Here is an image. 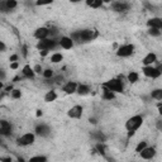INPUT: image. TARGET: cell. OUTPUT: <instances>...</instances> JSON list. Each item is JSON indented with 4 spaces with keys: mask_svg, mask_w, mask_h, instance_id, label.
<instances>
[{
    "mask_svg": "<svg viewBox=\"0 0 162 162\" xmlns=\"http://www.w3.org/2000/svg\"><path fill=\"white\" fill-rule=\"evenodd\" d=\"M17 60H18V56H17V55H13V56L10 57V61H11V62H14V61H17Z\"/></svg>",
    "mask_w": 162,
    "mask_h": 162,
    "instance_id": "cell-37",
    "label": "cell"
},
{
    "mask_svg": "<svg viewBox=\"0 0 162 162\" xmlns=\"http://www.w3.org/2000/svg\"><path fill=\"white\" fill-rule=\"evenodd\" d=\"M104 99H106V100H111L114 98V94H113V91H110L109 89H106V87H104Z\"/></svg>",
    "mask_w": 162,
    "mask_h": 162,
    "instance_id": "cell-23",
    "label": "cell"
},
{
    "mask_svg": "<svg viewBox=\"0 0 162 162\" xmlns=\"http://www.w3.org/2000/svg\"><path fill=\"white\" fill-rule=\"evenodd\" d=\"M104 87L109 89L110 91L113 92H122L123 91V84L120 80L118 79H113V80H109L104 84Z\"/></svg>",
    "mask_w": 162,
    "mask_h": 162,
    "instance_id": "cell-2",
    "label": "cell"
},
{
    "mask_svg": "<svg viewBox=\"0 0 162 162\" xmlns=\"http://www.w3.org/2000/svg\"><path fill=\"white\" fill-rule=\"evenodd\" d=\"M33 143H34V134L32 133L23 134L20 138H18V144L20 146H30Z\"/></svg>",
    "mask_w": 162,
    "mask_h": 162,
    "instance_id": "cell-6",
    "label": "cell"
},
{
    "mask_svg": "<svg viewBox=\"0 0 162 162\" xmlns=\"http://www.w3.org/2000/svg\"><path fill=\"white\" fill-rule=\"evenodd\" d=\"M5 49H6V46L1 41H0V52H4V51H5Z\"/></svg>",
    "mask_w": 162,
    "mask_h": 162,
    "instance_id": "cell-35",
    "label": "cell"
},
{
    "mask_svg": "<svg viewBox=\"0 0 162 162\" xmlns=\"http://www.w3.org/2000/svg\"><path fill=\"white\" fill-rule=\"evenodd\" d=\"M0 89H3V82H1V81H0Z\"/></svg>",
    "mask_w": 162,
    "mask_h": 162,
    "instance_id": "cell-44",
    "label": "cell"
},
{
    "mask_svg": "<svg viewBox=\"0 0 162 162\" xmlns=\"http://www.w3.org/2000/svg\"><path fill=\"white\" fill-rule=\"evenodd\" d=\"M152 98L156 99V100H161L162 99V90L160 89H156V90L152 91Z\"/></svg>",
    "mask_w": 162,
    "mask_h": 162,
    "instance_id": "cell-25",
    "label": "cell"
},
{
    "mask_svg": "<svg viewBox=\"0 0 162 162\" xmlns=\"http://www.w3.org/2000/svg\"><path fill=\"white\" fill-rule=\"evenodd\" d=\"M81 115H82V106H80V105H75L68 110V117L70 118L79 119L81 118Z\"/></svg>",
    "mask_w": 162,
    "mask_h": 162,
    "instance_id": "cell-7",
    "label": "cell"
},
{
    "mask_svg": "<svg viewBox=\"0 0 162 162\" xmlns=\"http://www.w3.org/2000/svg\"><path fill=\"white\" fill-rule=\"evenodd\" d=\"M143 74L147 76V77L156 79V77H158V76L161 75V70H160V68L153 67L152 65H148V66L143 67Z\"/></svg>",
    "mask_w": 162,
    "mask_h": 162,
    "instance_id": "cell-4",
    "label": "cell"
},
{
    "mask_svg": "<svg viewBox=\"0 0 162 162\" xmlns=\"http://www.w3.org/2000/svg\"><path fill=\"white\" fill-rule=\"evenodd\" d=\"M34 37H36L37 39H44V38L48 37V29L44 28V27H41V28L36 29V32H34Z\"/></svg>",
    "mask_w": 162,
    "mask_h": 162,
    "instance_id": "cell-11",
    "label": "cell"
},
{
    "mask_svg": "<svg viewBox=\"0 0 162 162\" xmlns=\"http://www.w3.org/2000/svg\"><path fill=\"white\" fill-rule=\"evenodd\" d=\"M23 75L25 76V77H29V79H32V77H34V71H33V68H30V66H24L23 67Z\"/></svg>",
    "mask_w": 162,
    "mask_h": 162,
    "instance_id": "cell-19",
    "label": "cell"
},
{
    "mask_svg": "<svg viewBox=\"0 0 162 162\" xmlns=\"http://www.w3.org/2000/svg\"><path fill=\"white\" fill-rule=\"evenodd\" d=\"M134 51V46L133 44H125L119 47V49L117 51V55L119 57H129Z\"/></svg>",
    "mask_w": 162,
    "mask_h": 162,
    "instance_id": "cell-5",
    "label": "cell"
},
{
    "mask_svg": "<svg viewBox=\"0 0 162 162\" xmlns=\"http://www.w3.org/2000/svg\"><path fill=\"white\" fill-rule=\"evenodd\" d=\"M33 71H34V74H42V72H43V70H42V67H41V65H36V66L33 67Z\"/></svg>",
    "mask_w": 162,
    "mask_h": 162,
    "instance_id": "cell-32",
    "label": "cell"
},
{
    "mask_svg": "<svg viewBox=\"0 0 162 162\" xmlns=\"http://www.w3.org/2000/svg\"><path fill=\"white\" fill-rule=\"evenodd\" d=\"M76 89H77V84L74 81H70L63 86V91L66 94H74V92H76Z\"/></svg>",
    "mask_w": 162,
    "mask_h": 162,
    "instance_id": "cell-13",
    "label": "cell"
},
{
    "mask_svg": "<svg viewBox=\"0 0 162 162\" xmlns=\"http://www.w3.org/2000/svg\"><path fill=\"white\" fill-rule=\"evenodd\" d=\"M146 147H147V142H139V143H138V146L136 147V152L139 153L142 149L146 148Z\"/></svg>",
    "mask_w": 162,
    "mask_h": 162,
    "instance_id": "cell-28",
    "label": "cell"
},
{
    "mask_svg": "<svg viewBox=\"0 0 162 162\" xmlns=\"http://www.w3.org/2000/svg\"><path fill=\"white\" fill-rule=\"evenodd\" d=\"M142 123H143V118L141 117V115H134V117L129 118L128 120L125 123V128L128 129V136H133L134 133H136V130L139 128L142 125Z\"/></svg>",
    "mask_w": 162,
    "mask_h": 162,
    "instance_id": "cell-1",
    "label": "cell"
},
{
    "mask_svg": "<svg viewBox=\"0 0 162 162\" xmlns=\"http://www.w3.org/2000/svg\"><path fill=\"white\" fill-rule=\"evenodd\" d=\"M47 55H48L47 49H43V51H41V56H47Z\"/></svg>",
    "mask_w": 162,
    "mask_h": 162,
    "instance_id": "cell-39",
    "label": "cell"
},
{
    "mask_svg": "<svg viewBox=\"0 0 162 162\" xmlns=\"http://www.w3.org/2000/svg\"><path fill=\"white\" fill-rule=\"evenodd\" d=\"M60 46L65 49H71L72 46H74V41L70 37H62L60 39Z\"/></svg>",
    "mask_w": 162,
    "mask_h": 162,
    "instance_id": "cell-10",
    "label": "cell"
},
{
    "mask_svg": "<svg viewBox=\"0 0 162 162\" xmlns=\"http://www.w3.org/2000/svg\"><path fill=\"white\" fill-rule=\"evenodd\" d=\"M156 61H157V56L155 55V53H148V55L143 58V61H142V62H143V63L146 65V66H148V65L155 63Z\"/></svg>",
    "mask_w": 162,
    "mask_h": 162,
    "instance_id": "cell-15",
    "label": "cell"
},
{
    "mask_svg": "<svg viewBox=\"0 0 162 162\" xmlns=\"http://www.w3.org/2000/svg\"><path fill=\"white\" fill-rule=\"evenodd\" d=\"M147 24L149 28H157V29H161L162 27V20L160 18H152L149 19V20L147 22Z\"/></svg>",
    "mask_w": 162,
    "mask_h": 162,
    "instance_id": "cell-14",
    "label": "cell"
},
{
    "mask_svg": "<svg viewBox=\"0 0 162 162\" xmlns=\"http://www.w3.org/2000/svg\"><path fill=\"white\" fill-rule=\"evenodd\" d=\"M139 155L142 158H144V160H151L152 157L156 155V149L152 147H146L139 152Z\"/></svg>",
    "mask_w": 162,
    "mask_h": 162,
    "instance_id": "cell-8",
    "label": "cell"
},
{
    "mask_svg": "<svg viewBox=\"0 0 162 162\" xmlns=\"http://www.w3.org/2000/svg\"><path fill=\"white\" fill-rule=\"evenodd\" d=\"M10 68H13V70H15V68H18V62H11L10 63Z\"/></svg>",
    "mask_w": 162,
    "mask_h": 162,
    "instance_id": "cell-36",
    "label": "cell"
},
{
    "mask_svg": "<svg viewBox=\"0 0 162 162\" xmlns=\"http://www.w3.org/2000/svg\"><path fill=\"white\" fill-rule=\"evenodd\" d=\"M53 0H37L36 4L37 5H48V4H52Z\"/></svg>",
    "mask_w": 162,
    "mask_h": 162,
    "instance_id": "cell-30",
    "label": "cell"
},
{
    "mask_svg": "<svg viewBox=\"0 0 162 162\" xmlns=\"http://www.w3.org/2000/svg\"><path fill=\"white\" fill-rule=\"evenodd\" d=\"M42 74H43V76L46 79H49V77H52V76H53V71L51 70V68H47V70H44Z\"/></svg>",
    "mask_w": 162,
    "mask_h": 162,
    "instance_id": "cell-29",
    "label": "cell"
},
{
    "mask_svg": "<svg viewBox=\"0 0 162 162\" xmlns=\"http://www.w3.org/2000/svg\"><path fill=\"white\" fill-rule=\"evenodd\" d=\"M4 77H5V74H4V71H3V70H0V81H1Z\"/></svg>",
    "mask_w": 162,
    "mask_h": 162,
    "instance_id": "cell-38",
    "label": "cell"
},
{
    "mask_svg": "<svg viewBox=\"0 0 162 162\" xmlns=\"http://www.w3.org/2000/svg\"><path fill=\"white\" fill-rule=\"evenodd\" d=\"M71 3H77V1H80V0H70Z\"/></svg>",
    "mask_w": 162,
    "mask_h": 162,
    "instance_id": "cell-42",
    "label": "cell"
},
{
    "mask_svg": "<svg viewBox=\"0 0 162 162\" xmlns=\"http://www.w3.org/2000/svg\"><path fill=\"white\" fill-rule=\"evenodd\" d=\"M96 148H98V151H99L100 153H104V151H105V147H104L103 144H100V143L96 146Z\"/></svg>",
    "mask_w": 162,
    "mask_h": 162,
    "instance_id": "cell-34",
    "label": "cell"
},
{
    "mask_svg": "<svg viewBox=\"0 0 162 162\" xmlns=\"http://www.w3.org/2000/svg\"><path fill=\"white\" fill-rule=\"evenodd\" d=\"M113 9L115 11H125L127 9H128V5L124 3H115L113 5Z\"/></svg>",
    "mask_w": 162,
    "mask_h": 162,
    "instance_id": "cell-20",
    "label": "cell"
},
{
    "mask_svg": "<svg viewBox=\"0 0 162 162\" xmlns=\"http://www.w3.org/2000/svg\"><path fill=\"white\" fill-rule=\"evenodd\" d=\"M6 8L9 10H11V9H14L15 6H17V0H6Z\"/></svg>",
    "mask_w": 162,
    "mask_h": 162,
    "instance_id": "cell-26",
    "label": "cell"
},
{
    "mask_svg": "<svg viewBox=\"0 0 162 162\" xmlns=\"http://www.w3.org/2000/svg\"><path fill=\"white\" fill-rule=\"evenodd\" d=\"M10 133H11L10 123H8L6 120H0V134H3V136H9Z\"/></svg>",
    "mask_w": 162,
    "mask_h": 162,
    "instance_id": "cell-9",
    "label": "cell"
},
{
    "mask_svg": "<svg viewBox=\"0 0 162 162\" xmlns=\"http://www.w3.org/2000/svg\"><path fill=\"white\" fill-rule=\"evenodd\" d=\"M148 34H149V36H152V37H158L161 34V32H160V29H157V28H149Z\"/></svg>",
    "mask_w": 162,
    "mask_h": 162,
    "instance_id": "cell-27",
    "label": "cell"
},
{
    "mask_svg": "<svg viewBox=\"0 0 162 162\" xmlns=\"http://www.w3.org/2000/svg\"><path fill=\"white\" fill-rule=\"evenodd\" d=\"M56 46V41L55 39H48V38H44V39H39V42L37 43V48L41 49V51H43V49H49L55 48Z\"/></svg>",
    "mask_w": 162,
    "mask_h": 162,
    "instance_id": "cell-3",
    "label": "cell"
},
{
    "mask_svg": "<svg viewBox=\"0 0 162 162\" xmlns=\"http://www.w3.org/2000/svg\"><path fill=\"white\" fill-rule=\"evenodd\" d=\"M39 115H42V110H37V117H39Z\"/></svg>",
    "mask_w": 162,
    "mask_h": 162,
    "instance_id": "cell-41",
    "label": "cell"
},
{
    "mask_svg": "<svg viewBox=\"0 0 162 162\" xmlns=\"http://www.w3.org/2000/svg\"><path fill=\"white\" fill-rule=\"evenodd\" d=\"M76 91H77L80 95H86L90 90H89V87L86 86V85H79L77 89H76Z\"/></svg>",
    "mask_w": 162,
    "mask_h": 162,
    "instance_id": "cell-21",
    "label": "cell"
},
{
    "mask_svg": "<svg viewBox=\"0 0 162 162\" xmlns=\"http://www.w3.org/2000/svg\"><path fill=\"white\" fill-rule=\"evenodd\" d=\"M80 39L81 42H89L92 39V30L85 29V30H80Z\"/></svg>",
    "mask_w": 162,
    "mask_h": 162,
    "instance_id": "cell-12",
    "label": "cell"
},
{
    "mask_svg": "<svg viewBox=\"0 0 162 162\" xmlns=\"http://www.w3.org/2000/svg\"><path fill=\"white\" fill-rule=\"evenodd\" d=\"M138 77H139V76H138L137 72H130V74L128 75V81L130 84H134V82L138 81Z\"/></svg>",
    "mask_w": 162,
    "mask_h": 162,
    "instance_id": "cell-24",
    "label": "cell"
},
{
    "mask_svg": "<svg viewBox=\"0 0 162 162\" xmlns=\"http://www.w3.org/2000/svg\"><path fill=\"white\" fill-rule=\"evenodd\" d=\"M57 99V94H56V91H48L47 94L44 95V101L46 103H51V101H55V100Z\"/></svg>",
    "mask_w": 162,
    "mask_h": 162,
    "instance_id": "cell-17",
    "label": "cell"
},
{
    "mask_svg": "<svg viewBox=\"0 0 162 162\" xmlns=\"http://www.w3.org/2000/svg\"><path fill=\"white\" fill-rule=\"evenodd\" d=\"M86 5L94 8V9H98L103 5V0H86Z\"/></svg>",
    "mask_w": 162,
    "mask_h": 162,
    "instance_id": "cell-18",
    "label": "cell"
},
{
    "mask_svg": "<svg viewBox=\"0 0 162 162\" xmlns=\"http://www.w3.org/2000/svg\"><path fill=\"white\" fill-rule=\"evenodd\" d=\"M62 60H63V56L61 55V53H53L52 57H51V61H52L53 63H58Z\"/></svg>",
    "mask_w": 162,
    "mask_h": 162,
    "instance_id": "cell-22",
    "label": "cell"
},
{
    "mask_svg": "<svg viewBox=\"0 0 162 162\" xmlns=\"http://www.w3.org/2000/svg\"><path fill=\"white\" fill-rule=\"evenodd\" d=\"M30 161H47V158L43 156H37V157H32Z\"/></svg>",
    "mask_w": 162,
    "mask_h": 162,
    "instance_id": "cell-33",
    "label": "cell"
},
{
    "mask_svg": "<svg viewBox=\"0 0 162 162\" xmlns=\"http://www.w3.org/2000/svg\"><path fill=\"white\" fill-rule=\"evenodd\" d=\"M36 132H37V134H39V136H47L48 132H49V128L44 124H41L36 128Z\"/></svg>",
    "mask_w": 162,
    "mask_h": 162,
    "instance_id": "cell-16",
    "label": "cell"
},
{
    "mask_svg": "<svg viewBox=\"0 0 162 162\" xmlns=\"http://www.w3.org/2000/svg\"><path fill=\"white\" fill-rule=\"evenodd\" d=\"M111 0H103V3H110Z\"/></svg>",
    "mask_w": 162,
    "mask_h": 162,
    "instance_id": "cell-43",
    "label": "cell"
},
{
    "mask_svg": "<svg viewBox=\"0 0 162 162\" xmlns=\"http://www.w3.org/2000/svg\"><path fill=\"white\" fill-rule=\"evenodd\" d=\"M23 55L27 56V47H23Z\"/></svg>",
    "mask_w": 162,
    "mask_h": 162,
    "instance_id": "cell-40",
    "label": "cell"
},
{
    "mask_svg": "<svg viewBox=\"0 0 162 162\" xmlns=\"http://www.w3.org/2000/svg\"><path fill=\"white\" fill-rule=\"evenodd\" d=\"M20 95H22L20 90H13V91H11V96H13L14 99H18V98H20Z\"/></svg>",
    "mask_w": 162,
    "mask_h": 162,
    "instance_id": "cell-31",
    "label": "cell"
}]
</instances>
